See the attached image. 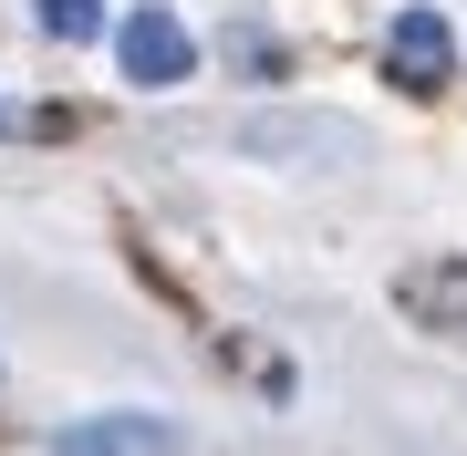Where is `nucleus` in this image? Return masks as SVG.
I'll return each instance as SVG.
<instances>
[{"label":"nucleus","instance_id":"1","mask_svg":"<svg viewBox=\"0 0 467 456\" xmlns=\"http://www.w3.org/2000/svg\"><path fill=\"white\" fill-rule=\"evenodd\" d=\"M115 63H125V84L167 94V84H187V73H198V42H187V21L167 11V0H146V11L115 21Z\"/></svg>","mask_w":467,"mask_h":456},{"label":"nucleus","instance_id":"2","mask_svg":"<svg viewBox=\"0 0 467 456\" xmlns=\"http://www.w3.org/2000/svg\"><path fill=\"white\" fill-rule=\"evenodd\" d=\"M384 63H395V84H405V94H436V84L457 73V32H447V11H426V0H416V11H395V32H384Z\"/></svg>","mask_w":467,"mask_h":456},{"label":"nucleus","instance_id":"3","mask_svg":"<svg viewBox=\"0 0 467 456\" xmlns=\"http://www.w3.org/2000/svg\"><path fill=\"white\" fill-rule=\"evenodd\" d=\"M187 436L167 415H146V405H125V415H84V425H63L52 436V456H177Z\"/></svg>","mask_w":467,"mask_h":456},{"label":"nucleus","instance_id":"4","mask_svg":"<svg viewBox=\"0 0 467 456\" xmlns=\"http://www.w3.org/2000/svg\"><path fill=\"white\" fill-rule=\"evenodd\" d=\"M250 146H333V156H364V125H343V115H260Z\"/></svg>","mask_w":467,"mask_h":456},{"label":"nucleus","instance_id":"5","mask_svg":"<svg viewBox=\"0 0 467 456\" xmlns=\"http://www.w3.org/2000/svg\"><path fill=\"white\" fill-rule=\"evenodd\" d=\"M32 11H42L52 42H94V32H104V0H32Z\"/></svg>","mask_w":467,"mask_h":456}]
</instances>
